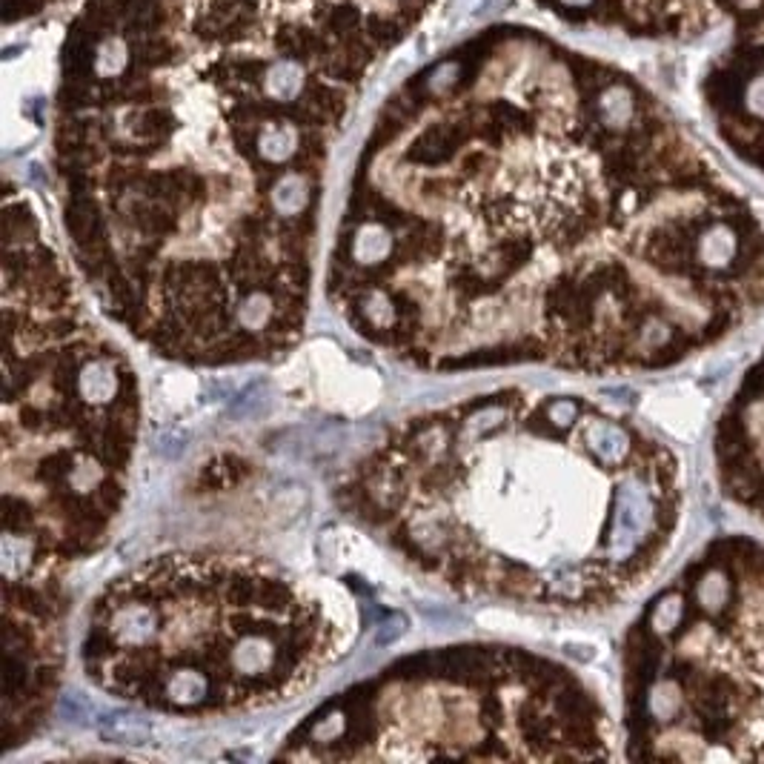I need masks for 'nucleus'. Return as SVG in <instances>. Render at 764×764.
Here are the masks:
<instances>
[{
	"instance_id": "nucleus-1",
	"label": "nucleus",
	"mask_w": 764,
	"mask_h": 764,
	"mask_svg": "<svg viewBox=\"0 0 764 764\" xmlns=\"http://www.w3.org/2000/svg\"><path fill=\"white\" fill-rule=\"evenodd\" d=\"M636 759L764 761V536L718 533L624 641Z\"/></svg>"
},
{
	"instance_id": "nucleus-2",
	"label": "nucleus",
	"mask_w": 764,
	"mask_h": 764,
	"mask_svg": "<svg viewBox=\"0 0 764 764\" xmlns=\"http://www.w3.org/2000/svg\"><path fill=\"white\" fill-rule=\"evenodd\" d=\"M710 464L725 502L764 530V347L718 407Z\"/></svg>"
},
{
	"instance_id": "nucleus-3",
	"label": "nucleus",
	"mask_w": 764,
	"mask_h": 764,
	"mask_svg": "<svg viewBox=\"0 0 764 764\" xmlns=\"http://www.w3.org/2000/svg\"><path fill=\"white\" fill-rule=\"evenodd\" d=\"M255 26V6L249 0H212L195 21V32L201 38H224L238 40Z\"/></svg>"
},
{
	"instance_id": "nucleus-4",
	"label": "nucleus",
	"mask_w": 764,
	"mask_h": 764,
	"mask_svg": "<svg viewBox=\"0 0 764 764\" xmlns=\"http://www.w3.org/2000/svg\"><path fill=\"white\" fill-rule=\"evenodd\" d=\"M469 129L467 124H438L430 126L427 132H421L416 138V143L407 150V158L413 164H447V160L459 152V146L467 141Z\"/></svg>"
},
{
	"instance_id": "nucleus-5",
	"label": "nucleus",
	"mask_w": 764,
	"mask_h": 764,
	"mask_svg": "<svg viewBox=\"0 0 764 764\" xmlns=\"http://www.w3.org/2000/svg\"><path fill=\"white\" fill-rule=\"evenodd\" d=\"M390 249L392 232L387 229V224L373 218L370 224H361L349 238V261L358 263V267H378V263L390 258Z\"/></svg>"
},
{
	"instance_id": "nucleus-6",
	"label": "nucleus",
	"mask_w": 764,
	"mask_h": 764,
	"mask_svg": "<svg viewBox=\"0 0 764 764\" xmlns=\"http://www.w3.org/2000/svg\"><path fill=\"white\" fill-rule=\"evenodd\" d=\"M313 203V186L301 172H287L278 181H272V210L281 215V220L304 218Z\"/></svg>"
},
{
	"instance_id": "nucleus-7",
	"label": "nucleus",
	"mask_w": 764,
	"mask_h": 764,
	"mask_svg": "<svg viewBox=\"0 0 764 764\" xmlns=\"http://www.w3.org/2000/svg\"><path fill=\"white\" fill-rule=\"evenodd\" d=\"M98 733L115 744H146L152 736V727L132 713H104L98 718Z\"/></svg>"
},
{
	"instance_id": "nucleus-8",
	"label": "nucleus",
	"mask_w": 764,
	"mask_h": 764,
	"mask_svg": "<svg viewBox=\"0 0 764 764\" xmlns=\"http://www.w3.org/2000/svg\"><path fill=\"white\" fill-rule=\"evenodd\" d=\"M258 155L267 160V164L278 167V164H287V160L296 155L301 146H298V135L296 129L287 126V124H275V126H267L258 135Z\"/></svg>"
},
{
	"instance_id": "nucleus-9",
	"label": "nucleus",
	"mask_w": 764,
	"mask_h": 764,
	"mask_svg": "<svg viewBox=\"0 0 764 764\" xmlns=\"http://www.w3.org/2000/svg\"><path fill=\"white\" fill-rule=\"evenodd\" d=\"M267 92L275 98V100H292L296 98L298 92H301V86H304V72H301V66L296 64V61H278V64H272L270 69H267Z\"/></svg>"
},
{
	"instance_id": "nucleus-10",
	"label": "nucleus",
	"mask_w": 764,
	"mask_h": 764,
	"mask_svg": "<svg viewBox=\"0 0 764 764\" xmlns=\"http://www.w3.org/2000/svg\"><path fill=\"white\" fill-rule=\"evenodd\" d=\"M172 129H175V117L169 109H146L135 117V121H132V135H135L138 141L152 143V146H158L164 138H169Z\"/></svg>"
},
{
	"instance_id": "nucleus-11",
	"label": "nucleus",
	"mask_w": 764,
	"mask_h": 764,
	"mask_svg": "<svg viewBox=\"0 0 764 764\" xmlns=\"http://www.w3.org/2000/svg\"><path fill=\"white\" fill-rule=\"evenodd\" d=\"M126 47L121 40H104L98 47V57H95V69L100 72V75H117V72H124L126 66Z\"/></svg>"
},
{
	"instance_id": "nucleus-12",
	"label": "nucleus",
	"mask_w": 764,
	"mask_h": 764,
	"mask_svg": "<svg viewBox=\"0 0 764 764\" xmlns=\"http://www.w3.org/2000/svg\"><path fill=\"white\" fill-rule=\"evenodd\" d=\"M324 23L338 35H349L352 29L361 23V12L352 4H338V6H330L324 12Z\"/></svg>"
},
{
	"instance_id": "nucleus-13",
	"label": "nucleus",
	"mask_w": 764,
	"mask_h": 764,
	"mask_svg": "<svg viewBox=\"0 0 764 764\" xmlns=\"http://www.w3.org/2000/svg\"><path fill=\"white\" fill-rule=\"evenodd\" d=\"M175 49L167 40H146L135 47V66H160L172 61Z\"/></svg>"
},
{
	"instance_id": "nucleus-14",
	"label": "nucleus",
	"mask_w": 764,
	"mask_h": 764,
	"mask_svg": "<svg viewBox=\"0 0 764 764\" xmlns=\"http://www.w3.org/2000/svg\"><path fill=\"white\" fill-rule=\"evenodd\" d=\"M401 26L404 23L390 21V18H370L366 21V35H370V40L378 43V47H390V43H399Z\"/></svg>"
},
{
	"instance_id": "nucleus-15",
	"label": "nucleus",
	"mask_w": 764,
	"mask_h": 764,
	"mask_svg": "<svg viewBox=\"0 0 764 764\" xmlns=\"http://www.w3.org/2000/svg\"><path fill=\"white\" fill-rule=\"evenodd\" d=\"M43 6V0H4V18L12 23L18 18H26V14H32Z\"/></svg>"
},
{
	"instance_id": "nucleus-16",
	"label": "nucleus",
	"mask_w": 764,
	"mask_h": 764,
	"mask_svg": "<svg viewBox=\"0 0 764 764\" xmlns=\"http://www.w3.org/2000/svg\"><path fill=\"white\" fill-rule=\"evenodd\" d=\"M186 447V435L181 430H164L158 435V452L164 455H178Z\"/></svg>"
},
{
	"instance_id": "nucleus-17",
	"label": "nucleus",
	"mask_w": 764,
	"mask_h": 764,
	"mask_svg": "<svg viewBox=\"0 0 764 764\" xmlns=\"http://www.w3.org/2000/svg\"><path fill=\"white\" fill-rule=\"evenodd\" d=\"M344 55L349 57V61H356L358 66H366L373 61V49L366 47V40H349L344 47Z\"/></svg>"
},
{
	"instance_id": "nucleus-18",
	"label": "nucleus",
	"mask_w": 764,
	"mask_h": 764,
	"mask_svg": "<svg viewBox=\"0 0 764 764\" xmlns=\"http://www.w3.org/2000/svg\"><path fill=\"white\" fill-rule=\"evenodd\" d=\"M401 633H404V619H395L392 630H390V624H384V630L378 633V644H390V641L399 639Z\"/></svg>"
},
{
	"instance_id": "nucleus-19",
	"label": "nucleus",
	"mask_w": 764,
	"mask_h": 764,
	"mask_svg": "<svg viewBox=\"0 0 764 764\" xmlns=\"http://www.w3.org/2000/svg\"><path fill=\"white\" fill-rule=\"evenodd\" d=\"M564 6H572V9H587L593 4V0H562Z\"/></svg>"
}]
</instances>
